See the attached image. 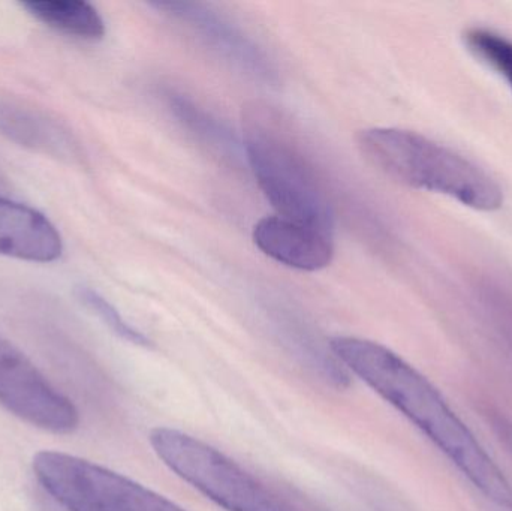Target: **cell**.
Wrapping results in <instances>:
<instances>
[{
  "label": "cell",
  "instance_id": "obj_1",
  "mask_svg": "<svg viewBox=\"0 0 512 511\" xmlns=\"http://www.w3.org/2000/svg\"><path fill=\"white\" fill-rule=\"evenodd\" d=\"M330 347L352 375L420 429L489 503L512 511L510 480L421 372L390 348L369 339L337 336Z\"/></svg>",
  "mask_w": 512,
  "mask_h": 511
},
{
  "label": "cell",
  "instance_id": "obj_2",
  "mask_svg": "<svg viewBox=\"0 0 512 511\" xmlns=\"http://www.w3.org/2000/svg\"><path fill=\"white\" fill-rule=\"evenodd\" d=\"M242 129L249 165L277 216L331 234L327 192L288 120L270 104L252 101L243 107Z\"/></svg>",
  "mask_w": 512,
  "mask_h": 511
},
{
  "label": "cell",
  "instance_id": "obj_3",
  "mask_svg": "<svg viewBox=\"0 0 512 511\" xmlns=\"http://www.w3.org/2000/svg\"><path fill=\"white\" fill-rule=\"evenodd\" d=\"M357 147L376 170L409 188L448 195L483 212L504 204L501 186L487 171L417 132L364 129L357 134Z\"/></svg>",
  "mask_w": 512,
  "mask_h": 511
},
{
  "label": "cell",
  "instance_id": "obj_4",
  "mask_svg": "<svg viewBox=\"0 0 512 511\" xmlns=\"http://www.w3.org/2000/svg\"><path fill=\"white\" fill-rule=\"evenodd\" d=\"M150 446L183 482L227 511H301L210 444L171 428L150 432Z\"/></svg>",
  "mask_w": 512,
  "mask_h": 511
},
{
  "label": "cell",
  "instance_id": "obj_5",
  "mask_svg": "<svg viewBox=\"0 0 512 511\" xmlns=\"http://www.w3.org/2000/svg\"><path fill=\"white\" fill-rule=\"evenodd\" d=\"M33 471L68 511H186L122 474L66 453L39 452Z\"/></svg>",
  "mask_w": 512,
  "mask_h": 511
},
{
  "label": "cell",
  "instance_id": "obj_6",
  "mask_svg": "<svg viewBox=\"0 0 512 511\" xmlns=\"http://www.w3.org/2000/svg\"><path fill=\"white\" fill-rule=\"evenodd\" d=\"M0 404L24 422L53 434H71L80 416L35 365L0 338Z\"/></svg>",
  "mask_w": 512,
  "mask_h": 511
},
{
  "label": "cell",
  "instance_id": "obj_7",
  "mask_svg": "<svg viewBox=\"0 0 512 511\" xmlns=\"http://www.w3.org/2000/svg\"><path fill=\"white\" fill-rule=\"evenodd\" d=\"M252 239L271 260L304 272L325 269L334 257L331 234L280 216L256 222Z\"/></svg>",
  "mask_w": 512,
  "mask_h": 511
},
{
  "label": "cell",
  "instance_id": "obj_8",
  "mask_svg": "<svg viewBox=\"0 0 512 511\" xmlns=\"http://www.w3.org/2000/svg\"><path fill=\"white\" fill-rule=\"evenodd\" d=\"M63 251L62 237L38 210L0 197V255L51 263Z\"/></svg>",
  "mask_w": 512,
  "mask_h": 511
},
{
  "label": "cell",
  "instance_id": "obj_9",
  "mask_svg": "<svg viewBox=\"0 0 512 511\" xmlns=\"http://www.w3.org/2000/svg\"><path fill=\"white\" fill-rule=\"evenodd\" d=\"M0 134L57 161L72 162L80 156L77 143L65 125L21 102L0 101Z\"/></svg>",
  "mask_w": 512,
  "mask_h": 511
},
{
  "label": "cell",
  "instance_id": "obj_10",
  "mask_svg": "<svg viewBox=\"0 0 512 511\" xmlns=\"http://www.w3.org/2000/svg\"><path fill=\"white\" fill-rule=\"evenodd\" d=\"M24 9L51 29L75 38L98 41L104 38L105 23L95 6L87 2H24Z\"/></svg>",
  "mask_w": 512,
  "mask_h": 511
},
{
  "label": "cell",
  "instance_id": "obj_11",
  "mask_svg": "<svg viewBox=\"0 0 512 511\" xmlns=\"http://www.w3.org/2000/svg\"><path fill=\"white\" fill-rule=\"evenodd\" d=\"M465 44L481 62L507 80L512 90V41L486 29L465 33Z\"/></svg>",
  "mask_w": 512,
  "mask_h": 511
},
{
  "label": "cell",
  "instance_id": "obj_12",
  "mask_svg": "<svg viewBox=\"0 0 512 511\" xmlns=\"http://www.w3.org/2000/svg\"><path fill=\"white\" fill-rule=\"evenodd\" d=\"M78 297H80L81 302H83L93 314L98 315L99 320H101L114 335L119 336L120 339L129 342V344L137 345V347H152L150 339L147 338L146 335H143V333L138 332L137 329H134L131 324L126 323L122 315H120V312L117 311L108 300H105L101 294L96 293L92 288L83 287L78 290Z\"/></svg>",
  "mask_w": 512,
  "mask_h": 511
},
{
  "label": "cell",
  "instance_id": "obj_13",
  "mask_svg": "<svg viewBox=\"0 0 512 511\" xmlns=\"http://www.w3.org/2000/svg\"><path fill=\"white\" fill-rule=\"evenodd\" d=\"M487 423L512 458V420L498 410L486 411Z\"/></svg>",
  "mask_w": 512,
  "mask_h": 511
},
{
  "label": "cell",
  "instance_id": "obj_14",
  "mask_svg": "<svg viewBox=\"0 0 512 511\" xmlns=\"http://www.w3.org/2000/svg\"><path fill=\"white\" fill-rule=\"evenodd\" d=\"M501 333L504 336L505 344H507L508 353L512 359V317L502 321Z\"/></svg>",
  "mask_w": 512,
  "mask_h": 511
}]
</instances>
